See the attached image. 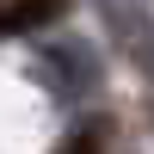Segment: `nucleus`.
<instances>
[{"label": "nucleus", "mask_w": 154, "mask_h": 154, "mask_svg": "<svg viewBox=\"0 0 154 154\" xmlns=\"http://www.w3.org/2000/svg\"><path fill=\"white\" fill-rule=\"evenodd\" d=\"M68 0H0V37H19V31H37V25L62 19Z\"/></svg>", "instance_id": "obj_1"}, {"label": "nucleus", "mask_w": 154, "mask_h": 154, "mask_svg": "<svg viewBox=\"0 0 154 154\" xmlns=\"http://www.w3.org/2000/svg\"><path fill=\"white\" fill-rule=\"evenodd\" d=\"M56 154H99V136H93V130H74V136H68Z\"/></svg>", "instance_id": "obj_2"}]
</instances>
